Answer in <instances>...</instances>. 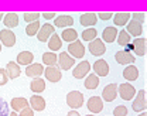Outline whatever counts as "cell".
Wrapping results in <instances>:
<instances>
[{"instance_id": "52a82bcc", "label": "cell", "mask_w": 147, "mask_h": 116, "mask_svg": "<svg viewBox=\"0 0 147 116\" xmlns=\"http://www.w3.org/2000/svg\"><path fill=\"white\" fill-rule=\"evenodd\" d=\"M68 54L72 58H75V59L76 58H84V55H85V47H84V44L79 40L71 42L68 45Z\"/></svg>"}, {"instance_id": "83f0119b", "label": "cell", "mask_w": 147, "mask_h": 116, "mask_svg": "<svg viewBox=\"0 0 147 116\" xmlns=\"http://www.w3.org/2000/svg\"><path fill=\"white\" fill-rule=\"evenodd\" d=\"M61 40H64V41H67V42H74V41H76L78 40V33H76V30L72 28V27H69V28H64V31L61 33Z\"/></svg>"}, {"instance_id": "3957f363", "label": "cell", "mask_w": 147, "mask_h": 116, "mask_svg": "<svg viewBox=\"0 0 147 116\" xmlns=\"http://www.w3.org/2000/svg\"><path fill=\"white\" fill-rule=\"evenodd\" d=\"M146 91L142 89L136 94V98H133V103H131V108L134 112H144L147 108V102H146Z\"/></svg>"}, {"instance_id": "1f68e13d", "label": "cell", "mask_w": 147, "mask_h": 116, "mask_svg": "<svg viewBox=\"0 0 147 116\" xmlns=\"http://www.w3.org/2000/svg\"><path fill=\"white\" fill-rule=\"evenodd\" d=\"M116 40H117V44H119L120 47H127L129 44L131 42V37L126 33V30H120V31L117 33Z\"/></svg>"}, {"instance_id": "ab89813d", "label": "cell", "mask_w": 147, "mask_h": 116, "mask_svg": "<svg viewBox=\"0 0 147 116\" xmlns=\"http://www.w3.org/2000/svg\"><path fill=\"white\" fill-rule=\"evenodd\" d=\"M7 81H9V77H7L6 69H1V68H0V86H1V85H6Z\"/></svg>"}, {"instance_id": "277c9868", "label": "cell", "mask_w": 147, "mask_h": 116, "mask_svg": "<svg viewBox=\"0 0 147 116\" xmlns=\"http://www.w3.org/2000/svg\"><path fill=\"white\" fill-rule=\"evenodd\" d=\"M58 65V68L59 69H62V71H68V69H71L74 67V64H75V58H72L67 51H64V53H61L59 55H58V62H57Z\"/></svg>"}, {"instance_id": "5b68a950", "label": "cell", "mask_w": 147, "mask_h": 116, "mask_svg": "<svg viewBox=\"0 0 147 116\" xmlns=\"http://www.w3.org/2000/svg\"><path fill=\"white\" fill-rule=\"evenodd\" d=\"M88 48H89V53H91L92 55H95V57H100V55H103L106 53V45H105V42L100 38L92 40L91 42H89V47Z\"/></svg>"}, {"instance_id": "681fc988", "label": "cell", "mask_w": 147, "mask_h": 116, "mask_svg": "<svg viewBox=\"0 0 147 116\" xmlns=\"http://www.w3.org/2000/svg\"><path fill=\"white\" fill-rule=\"evenodd\" d=\"M86 116H95V115H86Z\"/></svg>"}, {"instance_id": "4316f807", "label": "cell", "mask_w": 147, "mask_h": 116, "mask_svg": "<svg viewBox=\"0 0 147 116\" xmlns=\"http://www.w3.org/2000/svg\"><path fill=\"white\" fill-rule=\"evenodd\" d=\"M30 89L34 94H42L45 91V81L42 78H34L30 82Z\"/></svg>"}, {"instance_id": "8992f818", "label": "cell", "mask_w": 147, "mask_h": 116, "mask_svg": "<svg viewBox=\"0 0 147 116\" xmlns=\"http://www.w3.org/2000/svg\"><path fill=\"white\" fill-rule=\"evenodd\" d=\"M91 72V64L88 61H81L72 71V77L76 79H82Z\"/></svg>"}, {"instance_id": "7dc6e473", "label": "cell", "mask_w": 147, "mask_h": 116, "mask_svg": "<svg viewBox=\"0 0 147 116\" xmlns=\"http://www.w3.org/2000/svg\"><path fill=\"white\" fill-rule=\"evenodd\" d=\"M3 17H4V16H3V13H0V20H3Z\"/></svg>"}, {"instance_id": "f6af8a7d", "label": "cell", "mask_w": 147, "mask_h": 116, "mask_svg": "<svg viewBox=\"0 0 147 116\" xmlns=\"http://www.w3.org/2000/svg\"><path fill=\"white\" fill-rule=\"evenodd\" d=\"M9 116H18L16 112H11V113H9Z\"/></svg>"}, {"instance_id": "60d3db41", "label": "cell", "mask_w": 147, "mask_h": 116, "mask_svg": "<svg viewBox=\"0 0 147 116\" xmlns=\"http://www.w3.org/2000/svg\"><path fill=\"white\" fill-rule=\"evenodd\" d=\"M18 116H34V111H33L30 106H27V108H24V109L20 111Z\"/></svg>"}, {"instance_id": "e0dca14e", "label": "cell", "mask_w": 147, "mask_h": 116, "mask_svg": "<svg viewBox=\"0 0 147 116\" xmlns=\"http://www.w3.org/2000/svg\"><path fill=\"white\" fill-rule=\"evenodd\" d=\"M115 59L117 61V64H122V65H131L136 59H134V55L130 53V51H117L116 55H115Z\"/></svg>"}, {"instance_id": "6da1fadb", "label": "cell", "mask_w": 147, "mask_h": 116, "mask_svg": "<svg viewBox=\"0 0 147 116\" xmlns=\"http://www.w3.org/2000/svg\"><path fill=\"white\" fill-rule=\"evenodd\" d=\"M117 95L123 100H133V98L136 96V89L131 84L123 82L122 85L117 86Z\"/></svg>"}, {"instance_id": "484cf974", "label": "cell", "mask_w": 147, "mask_h": 116, "mask_svg": "<svg viewBox=\"0 0 147 116\" xmlns=\"http://www.w3.org/2000/svg\"><path fill=\"white\" fill-rule=\"evenodd\" d=\"M9 106H11V109L14 112H20L21 109H24V108H27L30 105H28V100L26 98H13Z\"/></svg>"}, {"instance_id": "74e56055", "label": "cell", "mask_w": 147, "mask_h": 116, "mask_svg": "<svg viewBox=\"0 0 147 116\" xmlns=\"http://www.w3.org/2000/svg\"><path fill=\"white\" fill-rule=\"evenodd\" d=\"M0 116H9V103L0 98Z\"/></svg>"}, {"instance_id": "d6986e66", "label": "cell", "mask_w": 147, "mask_h": 116, "mask_svg": "<svg viewBox=\"0 0 147 116\" xmlns=\"http://www.w3.org/2000/svg\"><path fill=\"white\" fill-rule=\"evenodd\" d=\"M28 105L33 111H37V112H41L45 109V99L41 96V95H33L28 100Z\"/></svg>"}, {"instance_id": "4dcf8cb0", "label": "cell", "mask_w": 147, "mask_h": 116, "mask_svg": "<svg viewBox=\"0 0 147 116\" xmlns=\"http://www.w3.org/2000/svg\"><path fill=\"white\" fill-rule=\"evenodd\" d=\"M130 20V13H117L113 16V23L115 26H119V27H123L126 26Z\"/></svg>"}, {"instance_id": "ba28073f", "label": "cell", "mask_w": 147, "mask_h": 116, "mask_svg": "<svg viewBox=\"0 0 147 116\" xmlns=\"http://www.w3.org/2000/svg\"><path fill=\"white\" fill-rule=\"evenodd\" d=\"M54 33H55L54 26L50 24V23H45L44 26L40 27V30H38V33H37V38H38V41H41V42H45V41H48V38H50Z\"/></svg>"}, {"instance_id": "603a6c76", "label": "cell", "mask_w": 147, "mask_h": 116, "mask_svg": "<svg viewBox=\"0 0 147 116\" xmlns=\"http://www.w3.org/2000/svg\"><path fill=\"white\" fill-rule=\"evenodd\" d=\"M34 62V54L31 51H21L17 55V64L18 65H30Z\"/></svg>"}, {"instance_id": "f35d334b", "label": "cell", "mask_w": 147, "mask_h": 116, "mask_svg": "<svg viewBox=\"0 0 147 116\" xmlns=\"http://www.w3.org/2000/svg\"><path fill=\"white\" fill-rule=\"evenodd\" d=\"M130 17H131V20H134V21H137V23H140V24H143L144 20H146L144 13H133V14H130Z\"/></svg>"}, {"instance_id": "7a4b0ae2", "label": "cell", "mask_w": 147, "mask_h": 116, "mask_svg": "<svg viewBox=\"0 0 147 116\" xmlns=\"http://www.w3.org/2000/svg\"><path fill=\"white\" fill-rule=\"evenodd\" d=\"M67 105L69 108L75 109H79L82 105H84V94L79 92V91H72L67 95Z\"/></svg>"}, {"instance_id": "44dd1931", "label": "cell", "mask_w": 147, "mask_h": 116, "mask_svg": "<svg viewBox=\"0 0 147 116\" xmlns=\"http://www.w3.org/2000/svg\"><path fill=\"white\" fill-rule=\"evenodd\" d=\"M117 28L115 27V26H109V27H106L105 30H103V33H102V41L103 42H113L116 37H117Z\"/></svg>"}, {"instance_id": "d6a6232c", "label": "cell", "mask_w": 147, "mask_h": 116, "mask_svg": "<svg viewBox=\"0 0 147 116\" xmlns=\"http://www.w3.org/2000/svg\"><path fill=\"white\" fill-rule=\"evenodd\" d=\"M42 62H44L47 67H55L57 62H58V57H57L55 53H51V51H50V53H44Z\"/></svg>"}, {"instance_id": "7402d4cb", "label": "cell", "mask_w": 147, "mask_h": 116, "mask_svg": "<svg viewBox=\"0 0 147 116\" xmlns=\"http://www.w3.org/2000/svg\"><path fill=\"white\" fill-rule=\"evenodd\" d=\"M96 21H98V17H96L95 13H84V14H81V17H79L81 26H84V27H86V28H89L91 26H95Z\"/></svg>"}, {"instance_id": "8fae6325", "label": "cell", "mask_w": 147, "mask_h": 116, "mask_svg": "<svg viewBox=\"0 0 147 116\" xmlns=\"http://www.w3.org/2000/svg\"><path fill=\"white\" fill-rule=\"evenodd\" d=\"M92 69L96 77H106L109 74V65L105 59H96L92 65Z\"/></svg>"}, {"instance_id": "ac0fdd59", "label": "cell", "mask_w": 147, "mask_h": 116, "mask_svg": "<svg viewBox=\"0 0 147 116\" xmlns=\"http://www.w3.org/2000/svg\"><path fill=\"white\" fill-rule=\"evenodd\" d=\"M131 45H133L131 51H133L136 55L144 57V54H146V38H143V37L134 38L133 42H131Z\"/></svg>"}, {"instance_id": "7c38bea8", "label": "cell", "mask_w": 147, "mask_h": 116, "mask_svg": "<svg viewBox=\"0 0 147 116\" xmlns=\"http://www.w3.org/2000/svg\"><path fill=\"white\" fill-rule=\"evenodd\" d=\"M126 33H127L130 37H134V38H139L143 33V26L134 20H129V23L126 24Z\"/></svg>"}, {"instance_id": "30bf717a", "label": "cell", "mask_w": 147, "mask_h": 116, "mask_svg": "<svg viewBox=\"0 0 147 116\" xmlns=\"http://www.w3.org/2000/svg\"><path fill=\"white\" fill-rule=\"evenodd\" d=\"M89 112L96 115V113H100L103 111V100L100 96H91L88 99V103H86Z\"/></svg>"}, {"instance_id": "2e32d148", "label": "cell", "mask_w": 147, "mask_h": 116, "mask_svg": "<svg viewBox=\"0 0 147 116\" xmlns=\"http://www.w3.org/2000/svg\"><path fill=\"white\" fill-rule=\"evenodd\" d=\"M44 74V67L42 64H37V62H33L30 65L26 67V75L30 78H40L41 75Z\"/></svg>"}, {"instance_id": "f546056e", "label": "cell", "mask_w": 147, "mask_h": 116, "mask_svg": "<svg viewBox=\"0 0 147 116\" xmlns=\"http://www.w3.org/2000/svg\"><path fill=\"white\" fill-rule=\"evenodd\" d=\"M86 89H96L99 86V77H96L95 74H88L85 77V82H84Z\"/></svg>"}, {"instance_id": "836d02e7", "label": "cell", "mask_w": 147, "mask_h": 116, "mask_svg": "<svg viewBox=\"0 0 147 116\" xmlns=\"http://www.w3.org/2000/svg\"><path fill=\"white\" fill-rule=\"evenodd\" d=\"M82 40L84 41H88V42H91L92 40L96 38V36H98V31H96V28H93V27H89V28H85L84 31H82Z\"/></svg>"}, {"instance_id": "9a60e30c", "label": "cell", "mask_w": 147, "mask_h": 116, "mask_svg": "<svg viewBox=\"0 0 147 116\" xmlns=\"http://www.w3.org/2000/svg\"><path fill=\"white\" fill-rule=\"evenodd\" d=\"M74 24V19L72 16L69 14H59V16H55L54 19V27H58V28H69Z\"/></svg>"}, {"instance_id": "5bb4252c", "label": "cell", "mask_w": 147, "mask_h": 116, "mask_svg": "<svg viewBox=\"0 0 147 116\" xmlns=\"http://www.w3.org/2000/svg\"><path fill=\"white\" fill-rule=\"evenodd\" d=\"M44 74H45V79L50 81V82H59L61 78H62V72L57 65L55 67H47L44 69Z\"/></svg>"}, {"instance_id": "d590c367", "label": "cell", "mask_w": 147, "mask_h": 116, "mask_svg": "<svg viewBox=\"0 0 147 116\" xmlns=\"http://www.w3.org/2000/svg\"><path fill=\"white\" fill-rule=\"evenodd\" d=\"M40 13H26L24 16H23V19H24V21L26 23H34V21H38V19H40Z\"/></svg>"}, {"instance_id": "9c48e42d", "label": "cell", "mask_w": 147, "mask_h": 116, "mask_svg": "<svg viewBox=\"0 0 147 116\" xmlns=\"http://www.w3.org/2000/svg\"><path fill=\"white\" fill-rule=\"evenodd\" d=\"M0 44H3L4 47H13L16 44V34L7 28L0 30Z\"/></svg>"}, {"instance_id": "8d00e7d4", "label": "cell", "mask_w": 147, "mask_h": 116, "mask_svg": "<svg viewBox=\"0 0 147 116\" xmlns=\"http://www.w3.org/2000/svg\"><path fill=\"white\" fill-rule=\"evenodd\" d=\"M113 115L115 116H127V108L125 105H119L113 109Z\"/></svg>"}, {"instance_id": "7bdbcfd3", "label": "cell", "mask_w": 147, "mask_h": 116, "mask_svg": "<svg viewBox=\"0 0 147 116\" xmlns=\"http://www.w3.org/2000/svg\"><path fill=\"white\" fill-rule=\"evenodd\" d=\"M42 17L45 20H53V19H55V13H42L41 14Z\"/></svg>"}, {"instance_id": "4fadbf2b", "label": "cell", "mask_w": 147, "mask_h": 116, "mask_svg": "<svg viewBox=\"0 0 147 116\" xmlns=\"http://www.w3.org/2000/svg\"><path fill=\"white\" fill-rule=\"evenodd\" d=\"M102 98H103L105 102H113L117 98V85L115 82L106 85L102 91Z\"/></svg>"}, {"instance_id": "b9f144b4", "label": "cell", "mask_w": 147, "mask_h": 116, "mask_svg": "<svg viewBox=\"0 0 147 116\" xmlns=\"http://www.w3.org/2000/svg\"><path fill=\"white\" fill-rule=\"evenodd\" d=\"M96 17L100 19L102 21H108V20H110L112 17H113V13H99Z\"/></svg>"}, {"instance_id": "e575fe53", "label": "cell", "mask_w": 147, "mask_h": 116, "mask_svg": "<svg viewBox=\"0 0 147 116\" xmlns=\"http://www.w3.org/2000/svg\"><path fill=\"white\" fill-rule=\"evenodd\" d=\"M40 27H41L40 21H34V23H30V24H28V26L26 27V34H27L28 37H34V36H37V33H38Z\"/></svg>"}, {"instance_id": "c3c4849f", "label": "cell", "mask_w": 147, "mask_h": 116, "mask_svg": "<svg viewBox=\"0 0 147 116\" xmlns=\"http://www.w3.org/2000/svg\"><path fill=\"white\" fill-rule=\"evenodd\" d=\"M0 51H1V44H0Z\"/></svg>"}, {"instance_id": "d4e9b609", "label": "cell", "mask_w": 147, "mask_h": 116, "mask_svg": "<svg viewBox=\"0 0 147 116\" xmlns=\"http://www.w3.org/2000/svg\"><path fill=\"white\" fill-rule=\"evenodd\" d=\"M123 78L126 79V81H136L137 78H139V69H137V67L136 65H127L126 68H125V71H123Z\"/></svg>"}, {"instance_id": "f1b7e54d", "label": "cell", "mask_w": 147, "mask_h": 116, "mask_svg": "<svg viewBox=\"0 0 147 116\" xmlns=\"http://www.w3.org/2000/svg\"><path fill=\"white\" fill-rule=\"evenodd\" d=\"M48 48L51 50V53H55V51H58L59 48H62V40L61 37L54 33L50 38H48Z\"/></svg>"}, {"instance_id": "ffe728a7", "label": "cell", "mask_w": 147, "mask_h": 116, "mask_svg": "<svg viewBox=\"0 0 147 116\" xmlns=\"http://www.w3.org/2000/svg\"><path fill=\"white\" fill-rule=\"evenodd\" d=\"M6 72H7V77L10 78V79H16V78L20 77V74H21V68H20V65H18L17 62H13V61H10V62H7V65H6Z\"/></svg>"}, {"instance_id": "bcb514c9", "label": "cell", "mask_w": 147, "mask_h": 116, "mask_svg": "<svg viewBox=\"0 0 147 116\" xmlns=\"http://www.w3.org/2000/svg\"><path fill=\"white\" fill-rule=\"evenodd\" d=\"M139 116H147V113H146V112H142V113H140Z\"/></svg>"}, {"instance_id": "ee69618b", "label": "cell", "mask_w": 147, "mask_h": 116, "mask_svg": "<svg viewBox=\"0 0 147 116\" xmlns=\"http://www.w3.org/2000/svg\"><path fill=\"white\" fill-rule=\"evenodd\" d=\"M67 116H81V115H79L76 111H71V112H69V113H68Z\"/></svg>"}, {"instance_id": "cb8c5ba5", "label": "cell", "mask_w": 147, "mask_h": 116, "mask_svg": "<svg viewBox=\"0 0 147 116\" xmlns=\"http://www.w3.org/2000/svg\"><path fill=\"white\" fill-rule=\"evenodd\" d=\"M3 24L6 26L7 30L17 27L18 26V16L16 13H7V14H4V17H3Z\"/></svg>"}]
</instances>
